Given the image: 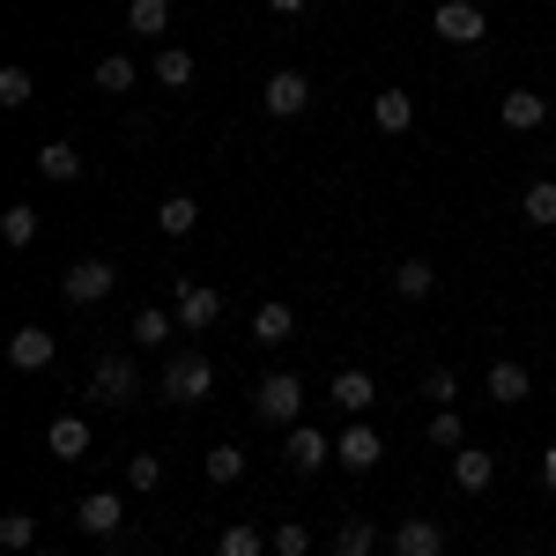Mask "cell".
Wrapping results in <instances>:
<instances>
[{
	"mask_svg": "<svg viewBox=\"0 0 556 556\" xmlns=\"http://www.w3.org/2000/svg\"><path fill=\"white\" fill-rule=\"evenodd\" d=\"M379 549V527L371 519H342V534H334V556H371Z\"/></svg>",
	"mask_w": 556,
	"mask_h": 556,
	"instance_id": "obj_31",
	"label": "cell"
},
{
	"mask_svg": "<svg viewBox=\"0 0 556 556\" xmlns=\"http://www.w3.org/2000/svg\"><path fill=\"white\" fill-rule=\"evenodd\" d=\"M386 549L393 556H445V527H438V519H401V527L386 534Z\"/></svg>",
	"mask_w": 556,
	"mask_h": 556,
	"instance_id": "obj_11",
	"label": "cell"
},
{
	"mask_svg": "<svg viewBox=\"0 0 556 556\" xmlns=\"http://www.w3.org/2000/svg\"><path fill=\"white\" fill-rule=\"evenodd\" d=\"M0 238H8L15 253H23V245H38V208H30V201H15V208L0 215Z\"/></svg>",
	"mask_w": 556,
	"mask_h": 556,
	"instance_id": "obj_29",
	"label": "cell"
},
{
	"mask_svg": "<svg viewBox=\"0 0 556 556\" xmlns=\"http://www.w3.org/2000/svg\"><path fill=\"white\" fill-rule=\"evenodd\" d=\"M290 334H298V312H290L282 298H267V304L253 312V342H260V349H282Z\"/></svg>",
	"mask_w": 556,
	"mask_h": 556,
	"instance_id": "obj_16",
	"label": "cell"
},
{
	"mask_svg": "<svg viewBox=\"0 0 556 556\" xmlns=\"http://www.w3.org/2000/svg\"><path fill=\"white\" fill-rule=\"evenodd\" d=\"M430 290H438V267H430V260H401V267H393V298L401 304H424Z\"/></svg>",
	"mask_w": 556,
	"mask_h": 556,
	"instance_id": "obj_21",
	"label": "cell"
},
{
	"mask_svg": "<svg viewBox=\"0 0 556 556\" xmlns=\"http://www.w3.org/2000/svg\"><path fill=\"white\" fill-rule=\"evenodd\" d=\"M215 393V364H208V349H172V356H164V401H172V408H201V401H208Z\"/></svg>",
	"mask_w": 556,
	"mask_h": 556,
	"instance_id": "obj_1",
	"label": "cell"
},
{
	"mask_svg": "<svg viewBox=\"0 0 556 556\" xmlns=\"http://www.w3.org/2000/svg\"><path fill=\"white\" fill-rule=\"evenodd\" d=\"M149 75H156L164 89H193V75H201V67H193V52H186V45H156Z\"/></svg>",
	"mask_w": 556,
	"mask_h": 556,
	"instance_id": "obj_19",
	"label": "cell"
},
{
	"mask_svg": "<svg viewBox=\"0 0 556 556\" xmlns=\"http://www.w3.org/2000/svg\"><path fill=\"white\" fill-rule=\"evenodd\" d=\"M38 172L52 178V186L83 178V149H75V141H45V149H38Z\"/></svg>",
	"mask_w": 556,
	"mask_h": 556,
	"instance_id": "obj_23",
	"label": "cell"
},
{
	"mask_svg": "<svg viewBox=\"0 0 556 556\" xmlns=\"http://www.w3.org/2000/svg\"><path fill=\"white\" fill-rule=\"evenodd\" d=\"M172 334H186L178 312H164V304H141V312H134V342H141V349H164Z\"/></svg>",
	"mask_w": 556,
	"mask_h": 556,
	"instance_id": "obj_20",
	"label": "cell"
},
{
	"mask_svg": "<svg viewBox=\"0 0 556 556\" xmlns=\"http://www.w3.org/2000/svg\"><path fill=\"white\" fill-rule=\"evenodd\" d=\"M201 475H208L215 490H223V482H238V475H245V453H238V445H215L208 460H201Z\"/></svg>",
	"mask_w": 556,
	"mask_h": 556,
	"instance_id": "obj_35",
	"label": "cell"
},
{
	"mask_svg": "<svg viewBox=\"0 0 556 556\" xmlns=\"http://www.w3.org/2000/svg\"><path fill=\"white\" fill-rule=\"evenodd\" d=\"M0 542H8L15 556H30V549H38V513H30V505H15V513H0Z\"/></svg>",
	"mask_w": 556,
	"mask_h": 556,
	"instance_id": "obj_27",
	"label": "cell"
},
{
	"mask_svg": "<svg viewBox=\"0 0 556 556\" xmlns=\"http://www.w3.org/2000/svg\"><path fill=\"white\" fill-rule=\"evenodd\" d=\"M30 556H60V549H30Z\"/></svg>",
	"mask_w": 556,
	"mask_h": 556,
	"instance_id": "obj_40",
	"label": "cell"
},
{
	"mask_svg": "<svg viewBox=\"0 0 556 556\" xmlns=\"http://www.w3.org/2000/svg\"><path fill=\"white\" fill-rule=\"evenodd\" d=\"M38 97V83H30V67H0V112H23Z\"/></svg>",
	"mask_w": 556,
	"mask_h": 556,
	"instance_id": "obj_32",
	"label": "cell"
},
{
	"mask_svg": "<svg viewBox=\"0 0 556 556\" xmlns=\"http://www.w3.org/2000/svg\"><path fill=\"white\" fill-rule=\"evenodd\" d=\"M127 490L156 497V490H164V460H156V453H134V460H127Z\"/></svg>",
	"mask_w": 556,
	"mask_h": 556,
	"instance_id": "obj_34",
	"label": "cell"
},
{
	"mask_svg": "<svg viewBox=\"0 0 556 556\" xmlns=\"http://www.w3.org/2000/svg\"><path fill=\"white\" fill-rule=\"evenodd\" d=\"M519 215H527L534 230H556V178H534V186L519 193Z\"/></svg>",
	"mask_w": 556,
	"mask_h": 556,
	"instance_id": "obj_26",
	"label": "cell"
},
{
	"mask_svg": "<svg viewBox=\"0 0 556 556\" xmlns=\"http://www.w3.org/2000/svg\"><path fill=\"white\" fill-rule=\"evenodd\" d=\"M371 127L379 134H408L416 127V97H408V89H379V97H371Z\"/></svg>",
	"mask_w": 556,
	"mask_h": 556,
	"instance_id": "obj_17",
	"label": "cell"
},
{
	"mask_svg": "<svg viewBox=\"0 0 556 556\" xmlns=\"http://www.w3.org/2000/svg\"><path fill=\"white\" fill-rule=\"evenodd\" d=\"M267 549H275V556H304V549H312V527H304V519H282V527L267 534Z\"/></svg>",
	"mask_w": 556,
	"mask_h": 556,
	"instance_id": "obj_37",
	"label": "cell"
},
{
	"mask_svg": "<svg viewBox=\"0 0 556 556\" xmlns=\"http://www.w3.org/2000/svg\"><path fill=\"white\" fill-rule=\"evenodd\" d=\"M379 453H386V438L371 424H342V438H334V460H342L349 475H371L379 468Z\"/></svg>",
	"mask_w": 556,
	"mask_h": 556,
	"instance_id": "obj_9",
	"label": "cell"
},
{
	"mask_svg": "<svg viewBox=\"0 0 556 556\" xmlns=\"http://www.w3.org/2000/svg\"><path fill=\"white\" fill-rule=\"evenodd\" d=\"M112 290H119L112 260H75V267L60 275V298H67V304H83V312H89V304H104Z\"/></svg>",
	"mask_w": 556,
	"mask_h": 556,
	"instance_id": "obj_7",
	"label": "cell"
},
{
	"mask_svg": "<svg viewBox=\"0 0 556 556\" xmlns=\"http://www.w3.org/2000/svg\"><path fill=\"white\" fill-rule=\"evenodd\" d=\"M298 416H304V379H298V371H275V379L253 386V424L298 430Z\"/></svg>",
	"mask_w": 556,
	"mask_h": 556,
	"instance_id": "obj_2",
	"label": "cell"
},
{
	"mask_svg": "<svg viewBox=\"0 0 556 556\" xmlns=\"http://www.w3.org/2000/svg\"><path fill=\"white\" fill-rule=\"evenodd\" d=\"M156 223H164V238H193V230H201V201H193V193H172V201L156 208Z\"/></svg>",
	"mask_w": 556,
	"mask_h": 556,
	"instance_id": "obj_25",
	"label": "cell"
},
{
	"mask_svg": "<svg viewBox=\"0 0 556 556\" xmlns=\"http://www.w3.org/2000/svg\"><path fill=\"white\" fill-rule=\"evenodd\" d=\"M267 8H275V15H298V8H312V0H267Z\"/></svg>",
	"mask_w": 556,
	"mask_h": 556,
	"instance_id": "obj_39",
	"label": "cell"
},
{
	"mask_svg": "<svg viewBox=\"0 0 556 556\" xmlns=\"http://www.w3.org/2000/svg\"><path fill=\"white\" fill-rule=\"evenodd\" d=\"M215 556H275V549H267L260 527H223V534H215Z\"/></svg>",
	"mask_w": 556,
	"mask_h": 556,
	"instance_id": "obj_30",
	"label": "cell"
},
{
	"mask_svg": "<svg viewBox=\"0 0 556 556\" xmlns=\"http://www.w3.org/2000/svg\"><path fill=\"white\" fill-rule=\"evenodd\" d=\"M490 482H497V460H490L482 445H460V460H453V490H460V497H482Z\"/></svg>",
	"mask_w": 556,
	"mask_h": 556,
	"instance_id": "obj_15",
	"label": "cell"
},
{
	"mask_svg": "<svg viewBox=\"0 0 556 556\" xmlns=\"http://www.w3.org/2000/svg\"><path fill=\"white\" fill-rule=\"evenodd\" d=\"M527 393H534V379H527V364H513V356H505V364H490V401H505V408H519Z\"/></svg>",
	"mask_w": 556,
	"mask_h": 556,
	"instance_id": "obj_22",
	"label": "cell"
},
{
	"mask_svg": "<svg viewBox=\"0 0 556 556\" xmlns=\"http://www.w3.org/2000/svg\"><path fill=\"white\" fill-rule=\"evenodd\" d=\"M52 356H60V342H52L45 327H15V334H8V364H15V371H45Z\"/></svg>",
	"mask_w": 556,
	"mask_h": 556,
	"instance_id": "obj_13",
	"label": "cell"
},
{
	"mask_svg": "<svg viewBox=\"0 0 556 556\" xmlns=\"http://www.w3.org/2000/svg\"><path fill=\"white\" fill-rule=\"evenodd\" d=\"M282 460H290L298 475H319L327 460H334V438H327V430H312V424L282 430Z\"/></svg>",
	"mask_w": 556,
	"mask_h": 556,
	"instance_id": "obj_8",
	"label": "cell"
},
{
	"mask_svg": "<svg viewBox=\"0 0 556 556\" xmlns=\"http://www.w3.org/2000/svg\"><path fill=\"white\" fill-rule=\"evenodd\" d=\"M134 83H141V67H134L127 52H104V60H97V89H104V97H127Z\"/></svg>",
	"mask_w": 556,
	"mask_h": 556,
	"instance_id": "obj_28",
	"label": "cell"
},
{
	"mask_svg": "<svg viewBox=\"0 0 556 556\" xmlns=\"http://www.w3.org/2000/svg\"><path fill=\"white\" fill-rule=\"evenodd\" d=\"M260 104H267V119H304L312 112V75L304 67H275L267 89H260Z\"/></svg>",
	"mask_w": 556,
	"mask_h": 556,
	"instance_id": "obj_5",
	"label": "cell"
},
{
	"mask_svg": "<svg viewBox=\"0 0 556 556\" xmlns=\"http://www.w3.org/2000/svg\"><path fill=\"white\" fill-rule=\"evenodd\" d=\"M172 312H178L186 334H215V327H223V290H215V282H178Z\"/></svg>",
	"mask_w": 556,
	"mask_h": 556,
	"instance_id": "obj_4",
	"label": "cell"
},
{
	"mask_svg": "<svg viewBox=\"0 0 556 556\" xmlns=\"http://www.w3.org/2000/svg\"><path fill=\"white\" fill-rule=\"evenodd\" d=\"M127 30L134 38H164L172 30V0H127Z\"/></svg>",
	"mask_w": 556,
	"mask_h": 556,
	"instance_id": "obj_24",
	"label": "cell"
},
{
	"mask_svg": "<svg viewBox=\"0 0 556 556\" xmlns=\"http://www.w3.org/2000/svg\"><path fill=\"white\" fill-rule=\"evenodd\" d=\"M134 393H141L134 356H97V364H89V401H97V408H134Z\"/></svg>",
	"mask_w": 556,
	"mask_h": 556,
	"instance_id": "obj_3",
	"label": "cell"
},
{
	"mask_svg": "<svg viewBox=\"0 0 556 556\" xmlns=\"http://www.w3.org/2000/svg\"><path fill=\"white\" fill-rule=\"evenodd\" d=\"M424 401L453 408V401H460V371H453V364H430V371H424Z\"/></svg>",
	"mask_w": 556,
	"mask_h": 556,
	"instance_id": "obj_33",
	"label": "cell"
},
{
	"mask_svg": "<svg viewBox=\"0 0 556 556\" xmlns=\"http://www.w3.org/2000/svg\"><path fill=\"white\" fill-rule=\"evenodd\" d=\"M334 401H342V416H364V408L379 401V379H371L364 364H342V371H334Z\"/></svg>",
	"mask_w": 556,
	"mask_h": 556,
	"instance_id": "obj_14",
	"label": "cell"
},
{
	"mask_svg": "<svg viewBox=\"0 0 556 556\" xmlns=\"http://www.w3.org/2000/svg\"><path fill=\"white\" fill-rule=\"evenodd\" d=\"M497 119H505L513 134H534L542 119H549V104H542L534 89H505V104H497Z\"/></svg>",
	"mask_w": 556,
	"mask_h": 556,
	"instance_id": "obj_18",
	"label": "cell"
},
{
	"mask_svg": "<svg viewBox=\"0 0 556 556\" xmlns=\"http://www.w3.org/2000/svg\"><path fill=\"white\" fill-rule=\"evenodd\" d=\"M430 445H438V453H460V445H468V430H460V408H438V416H430Z\"/></svg>",
	"mask_w": 556,
	"mask_h": 556,
	"instance_id": "obj_36",
	"label": "cell"
},
{
	"mask_svg": "<svg viewBox=\"0 0 556 556\" xmlns=\"http://www.w3.org/2000/svg\"><path fill=\"white\" fill-rule=\"evenodd\" d=\"M119 519H127V505H119L112 490H89L83 505H75V527H83L89 542H112V534H119Z\"/></svg>",
	"mask_w": 556,
	"mask_h": 556,
	"instance_id": "obj_10",
	"label": "cell"
},
{
	"mask_svg": "<svg viewBox=\"0 0 556 556\" xmlns=\"http://www.w3.org/2000/svg\"><path fill=\"white\" fill-rule=\"evenodd\" d=\"M542 490H556V445L542 453Z\"/></svg>",
	"mask_w": 556,
	"mask_h": 556,
	"instance_id": "obj_38",
	"label": "cell"
},
{
	"mask_svg": "<svg viewBox=\"0 0 556 556\" xmlns=\"http://www.w3.org/2000/svg\"><path fill=\"white\" fill-rule=\"evenodd\" d=\"M89 438H97L89 416H52V424H45V453H52V460H83Z\"/></svg>",
	"mask_w": 556,
	"mask_h": 556,
	"instance_id": "obj_12",
	"label": "cell"
},
{
	"mask_svg": "<svg viewBox=\"0 0 556 556\" xmlns=\"http://www.w3.org/2000/svg\"><path fill=\"white\" fill-rule=\"evenodd\" d=\"M430 30H438L445 45H482L490 38V15H482V0H438Z\"/></svg>",
	"mask_w": 556,
	"mask_h": 556,
	"instance_id": "obj_6",
	"label": "cell"
}]
</instances>
